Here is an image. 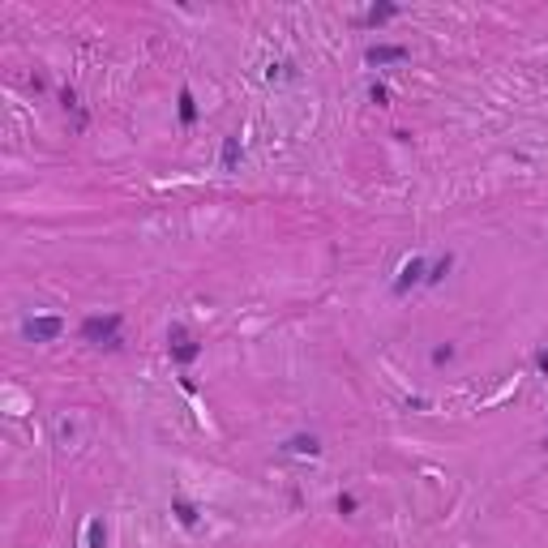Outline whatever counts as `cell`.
Listing matches in <instances>:
<instances>
[{
	"instance_id": "obj_1",
	"label": "cell",
	"mask_w": 548,
	"mask_h": 548,
	"mask_svg": "<svg viewBox=\"0 0 548 548\" xmlns=\"http://www.w3.org/2000/svg\"><path fill=\"white\" fill-rule=\"evenodd\" d=\"M82 339L94 347H107L116 351L120 347V313H103V317H86L82 322Z\"/></svg>"
},
{
	"instance_id": "obj_2",
	"label": "cell",
	"mask_w": 548,
	"mask_h": 548,
	"mask_svg": "<svg viewBox=\"0 0 548 548\" xmlns=\"http://www.w3.org/2000/svg\"><path fill=\"white\" fill-rule=\"evenodd\" d=\"M167 351H171V360L180 364V368H189L193 360L202 356V343H193V339L185 335V326H171V330H167Z\"/></svg>"
},
{
	"instance_id": "obj_3",
	"label": "cell",
	"mask_w": 548,
	"mask_h": 548,
	"mask_svg": "<svg viewBox=\"0 0 548 548\" xmlns=\"http://www.w3.org/2000/svg\"><path fill=\"white\" fill-rule=\"evenodd\" d=\"M22 335L30 343H56V339L65 335V317H56V313H48V317H30L22 326Z\"/></svg>"
},
{
	"instance_id": "obj_4",
	"label": "cell",
	"mask_w": 548,
	"mask_h": 548,
	"mask_svg": "<svg viewBox=\"0 0 548 548\" xmlns=\"http://www.w3.org/2000/svg\"><path fill=\"white\" fill-rule=\"evenodd\" d=\"M424 274H428L424 257H407L403 270H399V279H394V296H407V291L416 287V283H424Z\"/></svg>"
},
{
	"instance_id": "obj_5",
	"label": "cell",
	"mask_w": 548,
	"mask_h": 548,
	"mask_svg": "<svg viewBox=\"0 0 548 548\" xmlns=\"http://www.w3.org/2000/svg\"><path fill=\"white\" fill-rule=\"evenodd\" d=\"M368 65H394V61H407V48L403 43H373L364 52Z\"/></svg>"
},
{
	"instance_id": "obj_6",
	"label": "cell",
	"mask_w": 548,
	"mask_h": 548,
	"mask_svg": "<svg viewBox=\"0 0 548 548\" xmlns=\"http://www.w3.org/2000/svg\"><path fill=\"white\" fill-rule=\"evenodd\" d=\"M287 454H308V459H317L322 454V441L313 437V433H296V437H287Z\"/></svg>"
},
{
	"instance_id": "obj_7",
	"label": "cell",
	"mask_w": 548,
	"mask_h": 548,
	"mask_svg": "<svg viewBox=\"0 0 548 548\" xmlns=\"http://www.w3.org/2000/svg\"><path fill=\"white\" fill-rule=\"evenodd\" d=\"M171 514H176L180 527H198V505L185 501V497H171Z\"/></svg>"
},
{
	"instance_id": "obj_8",
	"label": "cell",
	"mask_w": 548,
	"mask_h": 548,
	"mask_svg": "<svg viewBox=\"0 0 548 548\" xmlns=\"http://www.w3.org/2000/svg\"><path fill=\"white\" fill-rule=\"evenodd\" d=\"M244 159V150H240V137H223V171H236Z\"/></svg>"
},
{
	"instance_id": "obj_9",
	"label": "cell",
	"mask_w": 548,
	"mask_h": 548,
	"mask_svg": "<svg viewBox=\"0 0 548 548\" xmlns=\"http://www.w3.org/2000/svg\"><path fill=\"white\" fill-rule=\"evenodd\" d=\"M390 17H399V5H373L360 17V26H381V22H390Z\"/></svg>"
},
{
	"instance_id": "obj_10",
	"label": "cell",
	"mask_w": 548,
	"mask_h": 548,
	"mask_svg": "<svg viewBox=\"0 0 548 548\" xmlns=\"http://www.w3.org/2000/svg\"><path fill=\"white\" fill-rule=\"evenodd\" d=\"M180 125H185V129L198 125V103H193V90H189V86L180 90Z\"/></svg>"
},
{
	"instance_id": "obj_11",
	"label": "cell",
	"mask_w": 548,
	"mask_h": 548,
	"mask_svg": "<svg viewBox=\"0 0 548 548\" xmlns=\"http://www.w3.org/2000/svg\"><path fill=\"white\" fill-rule=\"evenodd\" d=\"M450 266H454V257H450V253H445V257H441V262H437L433 270H428V274H424V283H428V287H437V283L445 279V274H450Z\"/></svg>"
},
{
	"instance_id": "obj_12",
	"label": "cell",
	"mask_w": 548,
	"mask_h": 548,
	"mask_svg": "<svg viewBox=\"0 0 548 548\" xmlns=\"http://www.w3.org/2000/svg\"><path fill=\"white\" fill-rule=\"evenodd\" d=\"M103 540H107L103 518H90V527H86V548H103Z\"/></svg>"
},
{
	"instance_id": "obj_13",
	"label": "cell",
	"mask_w": 548,
	"mask_h": 548,
	"mask_svg": "<svg viewBox=\"0 0 548 548\" xmlns=\"http://www.w3.org/2000/svg\"><path fill=\"white\" fill-rule=\"evenodd\" d=\"M61 103H65V107H69V112H77V94H73V90H69V86H65V90H61ZM77 120H82V125H86V116H82V112H77Z\"/></svg>"
},
{
	"instance_id": "obj_14",
	"label": "cell",
	"mask_w": 548,
	"mask_h": 548,
	"mask_svg": "<svg viewBox=\"0 0 548 548\" xmlns=\"http://www.w3.org/2000/svg\"><path fill=\"white\" fill-rule=\"evenodd\" d=\"M356 497H351V493H339V514H356Z\"/></svg>"
},
{
	"instance_id": "obj_15",
	"label": "cell",
	"mask_w": 548,
	"mask_h": 548,
	"mask_svg": "<svg viewBox=\"0 0 548 548\" xmlns=\"http://www.w3.org/2000/svg\"><path fill=\"white\" fill-rule=\"evenodd\" d=\"M445 360H454V347H450V343H445V347H437V351H433V364H445Z\"/></svg>"
},
{
	"instance_id": "obj_16",
	"label": "cell",
	"mask_w": 548,
	"mask_h": 548,
	"mask_svg": "<svg viewBox=\"0 0 548 548\" xmlns=\"http://www.w3.org/2000/svg\"><path fill=\"white\" fill-rule=\"evenodd\" d=\"M536 368H540V373H548V347L536 351Z\"/></svg>"
},
{
	"instance_id": "obj_17",
	"label": "cell",
	"mask_w": 548,
	"mask_h": 548,
	"mask_svg": "<svg viewBox=\"0 0 548 548\" xmlns=\"http://www.w3.org/2000/svg\"><path fill=\"white\" fill-rule=\"evenodd\" d=\"M373 103H390V90L386 86H373Z\"/></svg>"
}]
</instances>
